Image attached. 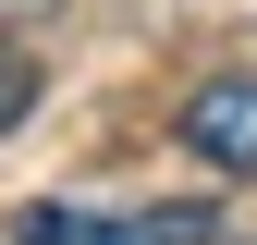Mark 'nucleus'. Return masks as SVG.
Wrapping results in <instances>:
<instances>
[{
	"label": "nucleus",
	"mask_w": 257,
	"mask_h": 245,
	"mask_svg": "<svg viewBox=\"0 0 257 245\" xmlns=\"http://www.w3.org/2000/svg\"><path fill=\"white\" fill-rule=\"evenodd\" d=\"M37 13H61V0H0V25H37Z\"/></svg>",
	"instance_id": "4"
},
{
	"label": "nucleus",
	"mask_w": 257,
	"mask_h": 245,
	"mask_svg": "<svg viewBox=\"0 0 257 245\" xmlns=\"http://www.w3.org/2000/svg\"><path fill=\"white\" fill-rule=\"evenodd\" d=\"M172 135L196 147L208 172H257V74H208L196 98L172 110Z\"/></svg>",
	"instance_id": "2"
},
{
	"label": "nucleus",
	"mask_w": 257,
	"mask_h": 245,
	"mask_svg": "<svg viewBox=\"0 0 257 245\" xmlns=\"http://www.w3.org/2000/svg\"><path fill=\"white\" fill-rule=\"evenodd\" d=\"M25 110H37V61H25V49H0V135H13Z\"/></svg>",
	"instance_id": "3"
},
{
	"label": "nucleus",
	"mask_w": 257,
	"mask_h": 245,
	"mask_svg": "<svg viewBox=\"0 0 257 245\" xmlns=\"http://www.w3.org/2000/svg\"><path fill=\"white\" fill-rule=\"evenodd\" d=\"M13 245H220V208L208 196H135V208H61V196H37L13 221Z\"/></svg>",
	"instance_id": "1"
}]
</instances>
